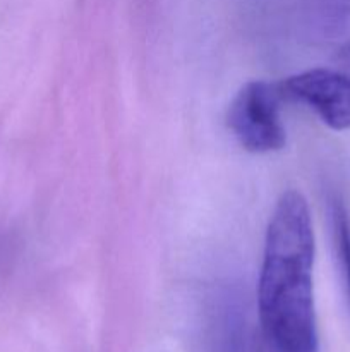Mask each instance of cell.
<instances>
[{
	"label": "cell",
	"instance_id": "6da1fadb",
	"mask_svg": "<svg viewBox=\"0 0 350 352\" xmlns=\"http://www.w3.org/2000/svg\"><path fill=\"white\" fill-rule=\"evenodd\" d=\"M314 253L307 199L288 189L271 213L257 282L261 325L277 352H319Z\"/></svg>",
	"mask_w": 350,
	"mask_h": 352
},
{
	"label": "cell",
	"instance_id": "7a4b0ae2",
	"mask_svg": "<svg viewBox=\"0 0 350 352\" xmlns=\"http://www.w3.org/2000/svg\"><path fill=\"white\" fill-rule=\"evenodd\" d=\"M278 85L249 81L239 89L229 109V127L244 150L271 153L285 146L287 133L281 122Z\"/></svg>",
	"mask_w": 350,
	"mask_h": 352
},
{
	"label": "cell",
	"instance_id": "3957f363",
	"mask_svg": "<svg viewBox=\"0 0 350 352\" xmlns=\"http://www.w3.org/2000/svg\"><path fill=\"white\" fill-rule=\"evenodd\" d=\"M283 98L304 103L335 131H350V74L309 69L278 82Z\"/></svg>",
	"mask_w": 350,
	"mask_h": 352
},
{
	"label": "cell",
	"instance_id": "277c9868",
	"mask_svg": "<svg viewBox=\"0 0 350 352\" xmlns=\"http://www.w3.org/2000/svg\"><path fill=\"white\" fill-rule=\"evenodd\" d=\"M335 232L336 244H338V254L342 260L343 274H345L347 289L350 294V226L345 212L342 208H336L335 212Z\"/></svg>",
	"mask_w": 350,
	"mask_h": 352
},
{
	"label": "cell",
	"instance_id": "5b68a950",
	"mask_svg": "<svg viewBox=\"0 0 350 352\" xmlns=\"http://www.w3.org/2000/svg\"><path fill=\"white\" fill-rule=\"evenodd\" d=\"M340 60H342L343 64L350 69V41L349 43L343 45L342 50H340Z\"/></svg>",
	"mask_w": 350,
	"mask_h": 352
}]
</instances>
